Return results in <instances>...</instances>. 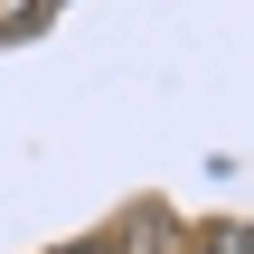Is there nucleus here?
I'll use <instances>...</instances> for the list:
<instances>
[{
    "mask_svg": "<svg viewBox=\"0 0 254 254\" xmlns=\"http://www.w3.org/2000/svg\"><path fill=\"white\" fill-rule=\"evenodd\" d=\"M198 254H254V236L236 217H217V226H198Z\"/></svg>",
    "mask_w": 254,
    "mask_h": 254,
    "instance_id": "nucleus-1",
    "label": "nucleus"
}]
</instances>
